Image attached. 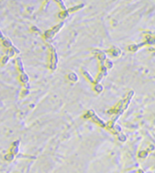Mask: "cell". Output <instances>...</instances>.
Instances as JSON below:
<instances>
[{"mask_svg":"<svg viewBox=\"0 0 155 173\" xmlns=\"http://www.w3.org/2000/svg\"><path fill=\"white\" fill-rule=\"evenodd\" d=\"M83 72H84V73H85V76H86V78H87V79H88V80H89V81H90V82H93V79H92L91 75H89V74H88V73H87V72H85V70H84V71H83Z\"/></svg>","mask_w":155,"mask_h":173,"instance_id":"6da1fadb","label":"cell"}]
</instances>
